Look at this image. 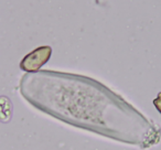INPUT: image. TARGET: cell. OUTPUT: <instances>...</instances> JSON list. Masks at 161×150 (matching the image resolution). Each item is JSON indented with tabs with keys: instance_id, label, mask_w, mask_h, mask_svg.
<instances>
[{
	"instance_id": "1",
	"label": "cell",
	"mask_w": 161,
	"mask_h": 150,
	"mask_svg": "<svg viewBox=\"0 0 161 150\" xmlns=\"http://www.w3.org/2000/svg\"><path fill=\"white\" fill-rule=\"evenodd\" d=\"M52 55V47L42 45L30 53H28L20 62V69L25 72H36L50 60Z\"/></svg>"
},
{
	"instance_id": "2",
	"label": "cell",
	"mask_w": 161,
	"mask_h": 150,
	"mask_svg": "<svg viewBox=\"0 0 161 150\" xmlns=\"http://www.w3.org/2000/svg\"><path fill=\"white\" fill-rule=\"evenodd\" d=\"M12 116V104L11 101L6 96H0V121L8 123Z\"/></svg>"
},
{
	"instance_id": "3",
	"label": "cell",
	"mask_w": 161,
	"mask_h": 150,
	"mask_svg": "<svg viewBox=\"0 0 161 150\" xmlns=\"http://www.w3.org/2000/svg\"><path fill=\"white\" fill-rule=\"evenodd\" d=\"M153 105H154V107L157 108V110L161 114V92L158 94L157 98L153 99Z\"/></svg>"
}]
</instances>
